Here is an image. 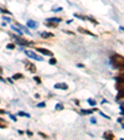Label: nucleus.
Instances as JSON below:
<instances>
[{
  "label": "nucleus",
  "mask_w": 124,
  "mask_h": 140,
  "mask_svg": "<svg viewBox=\"0 0 124 140\" xmlns=\"http://www.w3.org/2000/svg\"><path fill=\"white\" fill-rule=\"evenodd\" d=\"M19 115H20V117H26V118H30V114L24 113V112H19Z\"/></svg>",
  "instance_id": "nucleus-14"
},
{
  "label": "nucleus",
  "mask_w": 124,
  "mask_h": 140,
  "mask_svg": "<svg viewBox=\"0 0 124 140\" xmlns=\"http://www.w3.org/2000/svg\"><path fill=\"white\" fill-rule=\"evenodd\" d=\"M16 43H19V45H23V46H29L30 45V41H25L23 39H20V37H16Z\"/></svg>",
  "instance_id": "nucleus-4"
},
{
  "label": "nucleus",
  "mask_w": 124,
  "mask_h": 140,
  "mask_svg": "<svg viewBox=\"0 0 124 140\" xmlns=\"http://www.w3.org/2000/svg\"><path fill=\"white\" fill-rule=\"evenodd\" d=\"M25 53H26L29 57H30V58H32V60H36V61H42V60H43L41 56L36 55L35 52H32V51H25Z\"/></svg>",
  "instance_id": "nucleus-2"
},
{
  "label": "nucleus",
  "mask_w": 124,
  "mask_h": 140,
  "mask_svg": "<svg viewBox=\"0 0 124 140\" xmlns=\"http://www.w3.org/2000/svg\"><path fill=\"white\" fill-rule=\"evenodd\" d=\"M34 79H35L36 83H41V78H40V77H35Z\"/></svg>",
  "instance_id": "nucleus-19"
},
{
  "label": "nucleus",
  "mask_w": 124,
  "mask_h": 140,
  "mask_svg": "<svg viewBox=\"0 0 124 140\" xmlns=\"http://www.w3.org/2000/svg\"><path fill=\"white\" fill-rule=\"evenodd\" d=\"M81 113H82V114H91L92 110H81Z\"/></svg>",
  "instance_id": "nucleus-17"
},
{
  "label": "nucleus",
  "mask_w": 124,
  "mask_h": 140,
  "mask_svg": "<svg viewBox=\"0 0 124 140\" xmlns=\"http://www.w3.org/2000/svg\"><path fill=\"white\" fill-rule=\"evenodd\" d=\"M11 29H12V30H15V31H16L18 34H20V35H21V34H23V31H21V30H20V29H19L18 26H15V25H11Z\"/></svg>",
  "instance_id": "nucleus-12"
},
{
  "label": "nucleus",
  "mask_w": 124,
  "mask_h": 140,
  "mask_svg": "<svg viewBox=\"0 0 124 140\" xmlns=\"http://www.w3.org/2000/svg\"><path fill=\"white\" fill-rule=\"evenodd\" d=\"M10 118H11L14 122H16V120H18V119H16V117H14V115H10Z\"/></svg>",
  "instance_id": "nucleus-23"
},
{
  "label": "nucleus",
  "mask_w": 124,
  "mask_h": 140,
  "mask_svg": "<svg viewBox=\"0 0 124 140\" xmlns=\"http://www.w3.org/2000/svg\"><path fill=\"white\" fill-rule=\"evenodd\" d=\"M26 70L30 71L31 73H35L36 71H37V70H36V66L34 63H29V62H26Z\"/></svg>",
  "instance_id": "nucleus-3"
},
{
  "label": "nucleus",
  "mask_w": 124,
  "mask_h": 140,
  "mask_svg": "<svg viewBox=\"0 0 124 140\" xmlns=\"http://www.w3.org/2000/svg\"><path fill=\"white\" fill-rule=\"evenodd\" d=\"M50 23H55V24H57V23H61V19H58V18H50V19H47Z\"/></svg>",
  "instance_id": "nucleus-10"
},
{
  "label": "nucleus",
  "mask_w": 124,
  "mask_h": 140,
  "mask_svg": "<svg viewBox=\"0 0 124 140\" xmlns=\"http://www.w3.org/2000/svg\"><path fill=\"white\" fill-rule=\"evenodd\" d=\"M23 77H24V76L21 75V73H16V75H14V76H12L11 79H20V78H23Z\"/></svg>",
  "instance_id": "nucleus-13"
},
{
  "label": "nucleus",
  "mask_w": 124,
  "mask_h": 140,
  "mask_svg": "<svg viewBox=\"0 0 124 140\" xmlns=\"http://www.w3.org/2000/svg\"><path fill=\"white\" fill-rule=\"evenodd\" d=\"M78 31L79 32H83V34H87V35H91V36H96L94 34H92L91 31H87L86 29H83V27H78Z\"/></svg>",
  "instance_id": "nucleus-8"
},
{
  "label": "nucleus",
  "mask_w": 124,
  "mask_h": 140,
  "mask_svg": "<svg viewBox=\"0 0 124 140\" xmlns=\"http://www.w3.org/2000/svg\"><path fill=\"white\" fill-rule=\"evenodd\" d=\"M56 109L57 110H62L63 109V104H56Z\"/></svg>",
  "instance_id": "nucleus-16"
},
{
  "label": "nucleus",
  "mask_w": 124,
  "mask_h": 140,
  "mask_svg": "<svg viewBox=\"0 0 124 140\" xmlns=\"http://www.w3.org/2000/svg\"><path fill=\"white\" fill-rule=\"evenodd\" d=\"M46 104H45V103H40V104H39V107H41V108H43V107H45Z\"/></svg>",
  "instance_id": "nucleus-25"
},
{
  "label": "nucleus",
  "mask_w": 124,
  "mask_h": 140,
  "mask_svg": "<svg viewBox=\"0 0 124 140\" xmlns=\"http://www.w3.org/2000/svg\"><path fill=\"white\" fill-rule=\"evenodd\" d=\"M91 122H92L93 124H96V119H94V118H92V119H91Z\"/></svg>",
  "instance_id": "nucleus-26"
},
{
  "label": "nucleus",
  "mask_w": 124,
  "mask_h": 140,
  "mask_svg": "<svg viewBox=\"0 0 124 140\" xmlns=\"http://www.w3.org/2000/svg\"><path fill=\"white\" fill-rule=\"evenodd\" d=\"M111 62H112V64L114 66L115 68L123 67V58H122V56H119V55H114V56L112 57Z\"/></svg>",
  "instance_id": "nucleus-1"
},
{
  "label": "nucleus",
  "mask_w": 124,
  "mask_h": 140,
  "mask_svg": "<svg viewBox=\"0 0 124 140\" xmlns=\"http://www.w3.org/2000/svg\"><path fill=\"white\" fill-rule=\"evenodd\" d=\"M1 73H3V70H1V68H0V75H1Z\"/></svg>",
  "instance_id": "nucleus-29"
},
{
  "label": "nucleus",
  "mask_w": 124,
  "mask_h": 140,
  "mask_svg": "<svg viewBox=\"0 0 124 140\" xmlns=\"http://www.w3.org/2000/svg\"><path fill=\"white\" fill-rule=\"evenodd\" d=\"M50 63H51V64H55V63H56V58H53V57H52V58L50 60Z\"/></svg>",
  "instance_id": "nucleus-20"
},
{
  "label": "nucleus",
  "mask_w": 124,
  "mask_h": 140,
  "mask_svg": "<svg viewBox=\"0 0 124 140\" xmlns=\"http://www.w3.org/2000/svg\"><path fill=\"white\" fill-rule=\"evenodd\" d=\"M6 47H8L9 50H12V48H15V45H12V43H9V45L6 46Z\"/></svg>",
  "instance_id": "nucleus-18"
},
{
  "label": "nucleus",
  "mask_w": 124,
  "mask_h": 140,
  "mask_svg": "<svg viewBox=\"0 0 124 140\" xmlns=\"http://www.w3.org/2000/svg\"><path fill=\"white\" fill-rule=\"evenodd\" d=\"M0 114H5V110H3V109H0Z\"/></svg>",
  "instance_id": "nucleus-27"
},
{
  "label": "nucleus",
  "mask_w": 124,
  "mask_h": 140,
  "mask_svg": "<svg viewBox=\"0 0 124 140\" xmlns=\"http://www.w3.org/2000/svg\"><path fill=\"white\" fill-rule=\"evenodd\" d=\"M0 81H1V82H4V81H5V79H3L1 77H0Z\"/></svg>",
  "instance_id": "nucleus-28"
},
{
  "label": "nucleus",
  "mask_w": 124,
  "mask_h": 140,
  "mask_svg": "<svg viewBox=\"0 0 124 140\" xmlns=\"http://www.w3.org/2000/svg\"><path fill=\"white\" fill-rule=\"evenodd\" d=\"M36 50H37V52H40V53H42V55L52 56V52H51V51H48V50H46V48H36Z\"/></svg>",
  "instance_id": "nucleus-5"
},
{
  "label": "nucleus",
  "mask_w": 124,
  "mask_h": 140,
  "mask_svg": "<svg viewBox=\"0 0 124 140\" xmlns=\"http://www.w3.org/2000/svg\"><path fill=\"white\" fill-rule=\"evenodd\" d=\"M104 138H107L108 140H114V139H113V134H112V133H106V134H104Z\"/></svg>",
  "instance_id": "nucleus-11"
},
{
  "label": "nucleus",
  "mask_w": 124,
  "mask_h": 140,
  "mask_svg": "<svg viewBox=\"0 0 124 140\" xmlns=\"http://www.w3.org/2000/svg\"><path fill=\"white\" fill-rule=\"evenodd\" d=\"M53 36V34H51V32H42L41 34V37H43V39H48V37H52Z\"/></svg>",
  "instance_id": "nucleus-9"
},
{
  "label": "nucleus",
  "mask_w": 124,
  "mask_h": 140,
  "mask_svg": "<svg viewBox=\"0 0 124 140\" xmlns=\"http://www.w3.org/2000/svg\"><path fill=\"white\" fill-rule=\"evenodd\" d=\"M3 19H4L5 21H8V23H10V19H9V18H6V16H4Z\"/></svg>",
  "instance_id": "nucleus-24"
},
{
  "label": "nucleus",
  "mask_w": 124,
  "mask_h": 140,
  "mask_svg": "<svg viewBox=\"0 0 124 140\" xmlns=\"http://www.w3.org/2000/svg\"><path fill=\"white\" fill-rule=\"evenodd\" d=\"M62 10V8L60 6V8H53V11H61Z\"/></svg>",
  "instance_id": "nucleus-21"
},
{
  "label": "nucleus",
  "mask_w": 124,
  "mask_h": 140,
  "mask_svg": "<svg viewBox=\"0 0 124 140\" xmlns=\"http://www.w3.org/2000/svg\"><path fill=\"white\" fill-rule=\"evenodd\" d=\"M0 122H1V119H0Z\"/></svg>",
  "instance_id": "nucleus-30"
},
{
  "label": "nucleus",
  "mask_w": 124,
  "mask_h": 140,
  "mask_svg": "<svg viewBox=\"0 0 124 140\" xmlns=\"http://www.w3.org/2000/svg\"><path fill=\"white\" fill-rule=\"evenodd\" d=\"M0 11H1V12H4V14H10L9 11H6V10H4V9H0Z\"/></svg>",
  "instance_id": "nucleus-22"
},
{
  "label": "nucleus",
  "mask_w": 124,
  "mask_h": 140,
  "mask_svg": "<svg viewBox=\"0 0 124 140\" xmlns=\"http://www.w3.org/2000/svg\"><path fill=\"white\" fill-rule=\"evenodd\" d=\"M55 88L56 89H68V86L66 84V83H57V84H55Z\"/></svg>",
  "instance_id": "nucleus-6"
},
{
  "label": "nucleus",
  "mask_w": 124,
  "mask_h": 140,
  "mask_svg": "<svg viewBox=\"0 0 124 140\" xmlns=\"http://www.w3.org/2000/svg\"><path fill=\"white\" fill-rule=\"evenodd\" d=\"M27 26L31 27V29H36L37 27V23H35V21H32V20H29L27 21Z\"/></svg>",
  "instance_id": "nucleus-7"
},
{
  "label": "nucleus",
  "mask_w": 124,
  "mask_h": 140,
  "mask_svg": "<svg viewBox=\"0 0 124 140\" xmlns=\"http://www.w3.org/2000/svg\"><path fill=\"white\" fill-rule=\"evenodd\" d=\"M88 104L89 105H96V100L94 99H88Z\"/></svg>",
  "instance_id": "nucleus-15"
}]
</instances>
